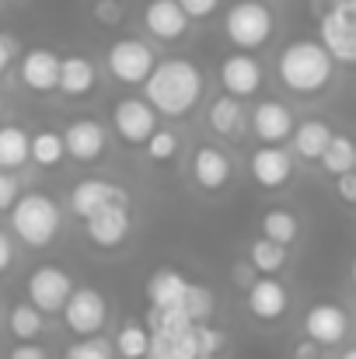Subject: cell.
<instances>
[{"mask_svg": "<svg viewBox=\"0 0 356 359\" xmlns=\"http://www.w3.org/2000/svg\"><path fill=\"white\" fill-rule=\"evenodd\" d=\"M143 102L168 119L189 116L203 98V70L192 60H161L143 81Z\"/></svg>", "mask_w": 356, "mask_h": 359, "instance_id": "obj_1", "label": "cell"}, {"mask_svg": "<svg viewBox=\"0 0 356 359\" xmlns=\"http://www.w3.org/2000/svg\"><path fill=\"white\" fill-rule=\"evenodd\" d=\"M276 74H279V81H283L286 91H294V95H318L322 88L332 84L336 63L322 49V42H315V39H294L290 46H283L279 63H276Z\"/></svg>", "mask_w": 356, "mask_h": 359, "instance_id": "obj_2", "label": "cell"}, {"mask_svg": "<svg viewBox=\"0 0 356 359\" xmlns=\"http://www.w3.org/2000/svg\"><path fill=\"white\" fill-rule=\"evenodd\" d=\"M11 213V227L28 248H46L53 244L60 227H63V210L56 206V199H49L46 192H25L14 199Z\"/></svg>", "mask_w": 356, "mask_h": 359, "instance_id": "obj_3", "label": "cell"}, {"mask_svg": "<svg viewBox=\"0 0 356 359\" xmlns=\"http://www.w3.org/2000/svg\"><path fill=\"white\" fill-rule=\"evenodd\" d=\"M272 25H276V18L262 0H237V4H231V11L224 18V32L237 46V53L262 49L272 35Z\"/></svg>", "mask_w": 356, "mask_h": 359, "instance_id": "obj_4", "label": "cell"}, {"mask_svg": "<svg viewBox=\"0 0 356 359\" xmlns=\"http://www.w3.org/2000/svg\"><path fill=\"white\" fill-rule=\"evenodd\" d=\"M25 290H28V304L46 318V314H60V311H63L67 297L74 293V279H70L67 269L46 262V265H39V269L28 272Z\"/></svg>", "mask_w": 356, "mask_h": 359, "instance_id": "obj_5", "label": "cell"}, {"mask_svg": "<svg viewBox=\"0 0 356 359\" xmlns=\"http://www.w3.org/2000/svg\"><path fill=\"white\" fill-rule=\"evenodd\" d=\"M60 314H63V325L77 339H95L105 328V321H109V304H105V297L98 290L74 286V293L67 297V304H63Z\"/></svg>", "mask_w": 356, "mask_h": 359, "instance_id": "obj_6", "label": "cell"}, {"mask_svg": "<svg viewBox=\"0 0 356 359\" xmlns=\"http://www.w3.org/2000/svg\"><path fill=\"white\" fill-rule=\"evenodd\" d=\"M105 63H109V74L119 84H143L157 60H154V49L143 39H119L105 53Z\"/></svg>", "mask_w": 356, "mask_h": 359, "instance_id": "obj_7", "label": "cell"}, {"mask_svg": "<svg viewBox=\"0 0 356 359\" xmlns=\"http://www.w3.org/2000/svg\"><path fill=\"white\" fill-rule=\"evenodd\" d=\"M112 126H116V133H119L122 143L143 147L147 136L157 129V112H154L143 98L126 95V98H119L116 105H112Z\"/></svg>", "mask_w": 356, "mask_h": 359, "instance_id": "obj_8", "label": "cell"}, {"mask_svg": "<svg viewBox=\"0 0 356 359\" xmlns=\"http://www.w3.org/2000/svg\"><path fill=\"white\" fill-rule=\"evenodd\" d=\"M346 332H350V318H346V311L339 304L322 300V304L308 307V314H304V335L315 346H322V349L325 346H339L346 339Z\"/></svg>", "mask_w": 356, "mask_h": 359, "instance_id": "obj_9", "label": "cell"}, {"mask_svg": "<svg viewBox=\"0 0 356 359\" xmlns=\"http://www.w3.org/2000/svg\"><path fill=\"white\" fill-rule=\"evenodd\" d=\"M60 140H63V150H67L77 164H95V161L105 154V143H109L105 126L95 119H74L60 133Z\"/></svg>", "mask_w": 356, "mask_h": 359, "instance_id": "obj_10", "label": "cell"}, {"mask_svg": "<svg viewBox=\"0 0 356 359\" xmlns=\"http://www.w3.org/2000/svg\"><path fill=\"white\" fill-rule=\"evenodd\" d=\"M262 63L251 56V53H231L224 63H220V84H224V91L231 95V98H251V95H258V88H262Z\"/></svg>", "mask_w": 356, "mask_h": 359, "instance_id": "obj_11", "label": "cell"}, {"mask_svg": "<svg viewBox=\"0 0 356 359\" xmlns=\"http://www.w3.org/2000/svg\"><path fill=\"white\" fill-rule=\"evenodd\" d=\"M290 311V293L283 283H276V276H262L248 286V314L255 321H283V314Z\"/></svg>", "mask_w": 356, "mask_h": 359, "instance_id": "obj_12", "label": "cell"}, {"mask_svg": "<svg viewBox=\"0 0 356 359\" xmlns=\"http://www.w3.org/2000/svg\"><path fill=\"white\" fill-rule=\"evenodd\" d=\"M248 171H251L255 185L276 192V189H283L294 178V157L283 147H258L251 154V161H248Z\"/></svg>", "mask_w": 356, "mask_h": 359, "instance_id": "obj_13", "label": "cell"}, {"mask_svg": "<svg viewBox=\"0 0 356 359\" xmlns=\"http://www.w3.org/2000/svg\"><path fill=\"white\" fill-rule=\"evenodd\" d=\"M112 203H126V206H129L126 192H122L119 185H112V182H105V178H84V182H77V185L70 189V210H74L81 220L95 217L98 210H105V206H112Z\"/></svg>", "mask_w": 356, "mask_h": 359, "instance_id": "obj_14", "label": "cell"}, {"mask_svg": "<svg viewBox=\"0 0 356 359\" xmlns=\"http://www.w3.org/2000/svg\"><path fill=\"white\" fill-rule=\"evenodd\" d=\"M322 49L332 56V63H353L356 60V18L353 14H322Z\"/></svg>", "mask_w": 356, "mask_h": 359, "instance_id": "obj_15", "label": "cell"}, {"mask_svg": "<svg viewBox=\"0 0 356 359\" xmlns=\"http://www.w3.org/2000/svg\"><path fill=\"white\" fill-rule=\"evenodd\" d=\"M84 224H88L84 231H88L91 244L112 251V248H119L122 241L129 238V206L126 203H112V206L98 210L95 217H88Z\"/></svg>", "mask_w": 356, "mask_h": 359, "instance_id": "obj_16", "label": "cell"}, {"mask_svg": "<svg viewBox=\"0 0 356 359\" xmlns=\"http://www.w3.org/2000/svg\"><path fill=\"white\" fill-rule=\"evenodd\" d=\"M251 133H255L265 147H279V143L294 133V112H290L283 102L265 98V102H258L255 112H251Z\"/></svg>", "mask_w": 356, "mask_h": 359, "instance_id": "obj_17", "label": "cell"}, {"mask_svg": "<svg viewBox=\"0 0 356 359\" xmlns=\"http://www.w3.org/2000/svg\"><path fill=\"white\" fill-rule=\"evenodd\" d=\"M231 175H235V164L220 147H199L192 154V182L203 192H220L231 182Z\"/></svg>", "mask_w": 356, "mask_h": 359, "instance_id": "obj_18", "label": "cell"}, {"mask_svg": "<svg viewBox=\"0 0 356 359\" xmlns=\"http://www.w3.org/2000/svg\"><path fill=\"white\" fill-rule=\"evenodd\" d=\"M56 77H60V56L46 46H35L21 56V81L25 88H32L35 95H49L56 91Z\"/></svg>", "mask_w": 356, "mask_h": 359, "instance_id": "obj_19", "label": "cell"}, {"mask_svg": "<svg viewBox=\"0 0 356 359\" xmlns=\"http://www.w3.org/2000/svg\"><path fill=\"white\" fill-rule=\"evenodd\" d=\"M98 84V67L88 56H60V77L56 91L63 98H88Z\"/></svg>", "mask_w": 356, "mask_h": 359, "instance_id": "obj_20", "label": "cell"}, {"mask_svg": "<svg viewBox=\"0 0 356 359\" xmlns=\"http://www.w3.org/2000/svg\"><path fill=\"white\" fill-rule=\"evenodd\" d=\"M143 28L154 39H161V42H175V39L185 35L189 18L182 14V7L175 0H147V7H143Z\"/></svg>", "mask_w": 356, "mask_h": 359, "instance_id": "obj_21", "label": "cell"}, {"mask_svg": "<svg viewBox=\"0 0 356 359\" xmlns=\"http://www.w3.org/2000/svg\"><path fill=\"white\" fill-rule=\"evenodd\" d=\"M185 286H189V279L178 269H171V265L154 269L150 279H147V300H150L154 311H161V307H182Z\"/></svg>", "mask_w": 356, "mask_h": 359, "instance_id": "obj_22", "label": "cell"}, {"mask_svg": "<svg viewBox=\"0 0 356 359\" xmlns=\"http://www.w3.org/2000/svg\"><path fill=\"white\" fill-rule=\"evenodd\" d=\"M147 359H199L192 325L168 328V332H150V349H147Z\"/></svg>", "mask_w": 356, "mask_h": 359, "instance_id": "obj_23", "label": "cell"}, {"mask_svg": "<svg viewBox=\"0 0 356 359\" xmlns=\"http://www.w3.org/2000/svg\"><path fill=\"white\" fill-rule=\"evenodd\" d=\"M290 140H294V154L301 161H318L325 154L329 140H332V129H329V122L308 119V122H301V126H294Z\"/></svg>", "mask_w": 356, "mask_h": 359, "instance_id": "obj_24", "label": "cell"}, {"mask_svg": "<svg viewBox=\"0 0 356 359\" xmlns=\"http://www.w3.org/2000/svg\"><path fill=\"white\" fill-rule=\"evenodd\" d=\"M206 126H210L217 136H237V133L244 129V105H241L237 98H231V95L210 102V109H206Z\"/></svg>", "mask_w": 356, "mask_h": 359, "instance_id": "obj_25", "label": "cell"}, {"mask_svg": "<svg viewBox=\"0 0 356 359\" xmlns=\"http://www.w3.org/2000/svg\"><path fill=\"white\" fill-rule=\"evenodd\" d=\"M109 346H112V356H119V359H147L150 332H147V325H140V321H122L116 339H112Z\"/></svg>", "mask_w": 356, "mask_h": 359, "instance_id": "obj_26", "label": "cell"}, {"mask_svg": "<svg viewBox=\"0 0 356 359\" xmlns=\"http://www.w3.org/2000/svg\"><path fill=\"white\" fill-rule=\"evenodd\" d=\"M262 238L286 248V244H294V241L301 238V220H297L290 210L272 206V210L262 213Z\"/></svg>", "mask_w": 356, "mask_h": 359, "instance_id": "obj_27", "label": "cell"}, {"mask_svg": "<svg viewBox=\"0 0 356 359\" xmlns=\"http://www.w3.org/2000/svg\"><path fill=\"white\" fill-rule=\"evenodd\" d=\"M67 157V150H63V140H60V133L56 129H39L35 136H28V161L32 164H39V168H56L60 161Z\"/></svg>", "mask_w": 356, "mask_h": 359, "instance_id": "obj_28", "label": "cell"}, {"mask_svg": "<svg viewBox=\"0 0 356 359\" xmlns=\"http://www.w3.org/2000/svg\"><path fill=\"white\" fill-rule=\"evenodd\" d=\"M7 332H11V339H18V342H35V339L46 332V318H42L32 304H14V307L7 311Z\"/></svg>", "mask_w": 356, "mask_h": 359, "instance_id": "obj_29", "label": "cell"}, {"mask_svg": "<svg viewBox=\"0 0 356 359\" xmlns=\"http://www.w3.org/2000/svg\"><path fill=\"white\" fill-rule=\"evenodd\" d=\"M28 164V133L21 126H0V171Z\"/></svg>", "mask_w": 356, "mask_h": 359, "instance_id": "obj_30", "label": "cell"}, {"mask_svg": "<svg viewBox=\"0 0 356 359\" xmlns=\"http://www.w3.org/2000/svg\"><path fill=\"white\" fill-rule=\"evenodd\" d=\"M318 161H322V168H325L332 178H339V175L353 171V164H356L353 140H350V136H343V133H332V140H329V147H325V154H322Z\"/></svg>", "mask_w": 356, "mask_h": 359, "instance_id": "obj_31", "label": "cell"}, {"mask_svg": "<svg viewBox=\"0 0 356 359\" xmlns=\"http://www.w3.org/2000/svg\"><path fill=\"white\" fill-rule=\"evenodd\" d=\"M248 265H251L255 272H262V276H276V272L286 265V248H283V244H272V241H265V238L251 241V248H248Z\"/></svg>", "mask_w": 356, "mask_h": 359, "instance_id": "obj_32", "label": "cell"}, {"mask_svg": "<svg viewBox=\"0 0 356 359\" xmlns=\"http://www.w3.org/2000/svg\"><path fill=\"white\" fill-rule=\"evenodd\" d=\"M213 307H217V300H213V293H210L206 286H199V283H189V286H185L182 314H185L192 325H206L210 314H213Z\"/></svg>", "mask_w": 356, "mask_h": 359, "instance_id": "obj_33", "label": "cell"}, {"mask_svg": "<svg viewBox=\"0 0 356 359\" xmlns=\"http://www.w3.org/2000/svg\"><path fill=\"white\" fill-rule=\"evenodd\" d=\"M143 147H147V157H150V161H171L182 143H178V136H175L171 129H161V126H157V129L147 136Z\"/></svg>", "mask_w": 356, "mask_h": 359, "instance_id": "obj_34", "label": "cell"}, {"mask_svg": "<svg viewBox=\"0 0 356 359\" xmlns=\"http://www.w3.org/2000/svg\"><path fill=\"white\" fill-rule=\"evenodd\" d=\"M63 359H116V356H112V346L95 335V339H77V342H70Z\"/></svg>", "mask_w": 356, "mask_h": 359, "instance_id": "obj_35", "label": "cell"}, {"mask_svg": "<svg viewBox=\"0 0 356 359\" xmlns=\"http://www.w3.org/2000/svg\"><path fill=\"white\" fill-rule=\"evenodd\" d=\"M192 335H196V353L199 356H217L228 342V335L213 325H192Z\"/></svg>", "mask_w": 356, "mask_h": 359, "instance_id": "obj_36", "label": "cell"}, {"mask_svg": "<svg viewBox=\"0 0 356 359\" xmlns=\"http://www.w3.org/2000/svg\"><path fill=\"white\" fill-rule=\"evenodd\" d=\"M175 4L182 7V14L189 21H203V18H210L220 7V0H175Z\"/></svg>", "mask_w": 356, "mask_h": 359, "instance_id": "obj_37", "label": "cell"}, {"mask_svg": "<svg viewBox=\"0 0 356 359\" xmlns=\"http://www.w3.org/2000/svg\"><path fill=\"white\" fill-rule=\"evenodd\" d=\"M14 199H18V178L0 171V210H11Z\"/></svg>", "mask_w": 356, "mask_h": 359, "instance_id": "obj_38", "label": "cell"}, {"mask_svg": "<svg viewBox=\"0 0 356 359\" xmlns=\"http://www.w3.org/2000/svg\"><path fill=\"white\" fill-rule=\"evenodd\" d=\"M336 192H339V199H343L346 206H353L356 203V171H346V175L336 178Z\"/></svg>", "mask_w": 356, "mask_h": 359, "instance_id": "obj_39", "label": "cell"}, {"mask_svg": "<svg viewBox=\"0 0 356 359\" xmlns=\"http://www.w3.org/2000/svg\"><path fill=\"white\" fill-rule=\"evenodd\" d=\"M95 18L105 21V25H119L122 21V7H119L116 0H98L95 4Z\"/></svg>", "mask_w": 356, "mask_h": 359, "instance_id": "obj_40", "label": "cell"}, {"mask_svg": "<svg viewBox=\"0 0 356 359\" xmlns=\"http://www.w3.org/2000/svg\"><path fill=\"white\" fill-rule=\"evenodd\" d=\"M7 359H49V353H46L39 342H18V346L7 353Z\"/></svg>", "mask_w": 356, "mask_h": 359, "instance_id": "obj_41", "label": "cell"}, {"mask_svg": "<svg viewBox=\"0 0 356 359\" xmlns=\"http://www.w3.org/2000/svg\"><path fill=\"white\" fill-rule=\"evenodd\" d=\"M11 265H14V244H11V238L0 231V276H4Z\"/></svg>", "mask_w": 356, "mask_h": 359, "instance_id": "obj_42", "label": "cell"}, {"mask_svg": "<svg viewBox=\"0 0 356 359\" xmlns=\"http://www.w3.org/2000/svg\"><path fill=\"white\" fill-rule=\"evenodd\" d=\"M318 356H322V346H315L311 339H304V342L294 346V359H318Z\"/></svg>", "mask_w": 356, "mask_h": 359, "instance_id": "obj_43", "label": "cell"}, {"mask_svg": "<svg viewBox=\"0 0 356 359\" xmlns=\"http://www.w3.org/2000/svg\"><path fill=\"white\" fill-rule=\"evenodd\" d=\"M235 283L241 290H248V286L255 283V269H251V265H235Z\"/></svg>", "mask_w": 356, "mask_h": 359, "instance_id": "obj_44", "label": "cell"}, {"mask_svg": "<svg viewBox=\"0 0 356 359\" xmlns=\"http://www.w3.org/2000/svg\"><path fill=\"white\" fill-rule=\"evenodd\" d=\"M11 60H14V42L7 35H0V74L11 67Z\"/></svg>", "mask_w": 356, "mask_h": 359, "instance_id": "obj_45", "label": "cell"}, {"mask_svg": "<svg viewBox=\"0 0 356 359\" xmlns=\"http://www.w3.org/2000/svg\"><path fill=\"white\" fill-rule=\"evenodd\" d=\"M329 11H336V14H353L356 18V0H329Z\"/></svg>", "mask_w": 356, "mask_h": 359, "instance_id": "obj_46", "label": "cell"}, {"mask_svg": "<svg viewBox=\"0 0 356 359\" xmlns=\"http://www.w3.org/2000/svg\"><path fill=\"white\" fill-rule=\"evenodd\" d=\"M339 359H356V349H346V353H343Z\"/></svg>", "mask_w": 356, "mask_h": 359, "instance_id": "obj_47", "label": "cell"}, {"mask_svg": "<svg viewBox=\"0 0 356 359\" xmlns=\"http://www.w3.org/2000/svg\"><path fill=\"white\" fill-rule=\"evenodd\" d=\"M0 112H4V98H0Z\"/></svg>", "mask_w": 356, "mask_h": 359, "instance_id": "obj_48", "label": "cell"}, {"mask_svg": "<svg viewBox=\"0 0 356 359\" xmlns=\"http://www.w3.org/2000/svg\"><path fill=\"white\" fill-rule=\"evenodd\" d=\"M199 359H217V356H199Z\"/></svg>", "mask_w": 356, "mask_h": 359, "instance_id": "obj_49", "label": "cell"}]
</instances>
